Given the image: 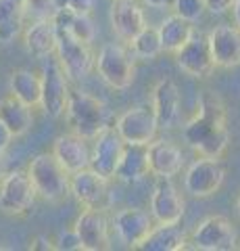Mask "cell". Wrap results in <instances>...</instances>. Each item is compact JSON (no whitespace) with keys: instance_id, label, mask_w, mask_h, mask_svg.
I'll return each instance as SVG.
<instances>
[{"instance_id":"obj_1","label":"cell","mask_w":240,"mask_h":251,"mask_svg":"<svg viewBox=\"0 0 240 251\" xmlns=\"http://www.w3.org/2000/svg\"><path fill=\"white\" fill-rule=\"evenodd\" d=\"M184 140L198 155L221 157L230 143L228 113L221 99L213 92L200 94L196 113L184 126Z\"/></svg>"},{"instance_id":"obj_30","label":"cell","mask_w":240,"mask_h":251,"mask_svg":"<svg viewBox=\"0 0 240 251\" xmlns=\"http://www.w3.org/2000/svg\"><path fill=\"white\" fill-rule=\"evenodd\" d=\"M130 46H131V54L142 61L159 57V54L163 52V42H161V36H159V27L146 25L140 34L130 42Z\"/></svg>"},{"instance_id":"obj_34","label":"cell","mask_w":240,"mask_h":251,"mask_svg":"<svg viewBox=\"0 0 240 251\" xmlns=\"http://www.w3.org/2000/svg\"><path fill=\"white\" fill-rule=\"evenodd\" d=\"M205 4H207L209 13L223 15V13H228L232 6H234V0H205Z\"/></svg>"},{"instance_id":"obj_17","label":"cell","mask_w":240,"mask_h":251,"mask_svg":"<svg viewBox=\"0 0 240 251\" xmlns=\"http://www.w3.org/2000/svg\"><path fill=\"white\" fill-rule=\"evenodd\" d=\"M209 44H211L215 67L232 69L240 65V27L238 25H215L209 31Z\"/></svg>"},{"instance_id":"obj_27","label":"cell","mask_w":240,"mask_h":251,"mask_svg":"<svg viewBox=\"0 0 240 251\" xmlns=\"http://www.w3.org/2000/svg\"><path fill=\"white\" fill-rule=\"evenodd\" d=\"M11 94L29 107H42V75L29 69H15L11 74Z\"/></svg>"},{"instance_id":"obj_22","label":"cell","mask_w":240,"mask_h":251,"mask_svg":"<svg viewBox=\"0 0 240 251\" xmlns=\"http://www.w3.org/2000/svg\"><path fill=\"white\" fill-rule=\"evenodd\" d=\"M153 107L163 128H174L180 117V90L174 80H159L153 88Z\"/></svg>"},{"instance_id":"obj_29","label":"cell","mask_w":240,"mask_h":251,"mask_svg":"<svg viewBox=\"0 0 240 251\" xmlns=\"http://www.w3.org/2000/svg\"><path fill=\"white\" fill-rule=\"evenodd\" d=\"M55 21H57V27L71 34L77 40L92 44L96 38V25L94 21L90 19V15H84V13H73V11H57L55 15Z\"/></svg>"},{"instance_id":"obj_12","label":"cell","mask_w":240,"mask_h":251,"mask_svg":"<svg viewBox=\"0 0 240 251\" xmlns=\"http://www.w3.org/2000/svg\"><path fill=\"white\" fill-rule=\"evenodd\" d=\"M175 63L186 75L190 77H207L213 72L215 61L209 44V36L196 34L175 52Z\"/></svg>"},{"instance_id":"obj_11","label":"cell","mask_w":240,"mask_h":251,"mask_svg":"<svg viewBox=\"0 0 240 251\" xmlns=\"http://www.w3.org/2000/svg\"><path fill=\"white\" fill-rule=\"evenodd\" d=\"M123 149H126V140L119 136L117 128H115V126H107V128L94 138L90 168L96 170L100 176L113 180L119 161H121Z\"/></svg>"},{"instance_id":"obj_6","label":"cell","mask_w":240,"mask_h":251,"mask_svg":"<svg viewBox=\"0 0 240 251\" xmlns=\"http://www.w3.org/2000/svg\"><path fill=\"white\" fill-rule=\"evenodd\" d=\"M159 117L154 113L153 105H138L121 113L115 122L119 136L128 145H151L157 138L159 130Z\"/></svg>"},{"instance_id":"obj_41","label":"cell","mask_w":240,"mask_h":251,"mask_svg":"<svg viewBox=\"0 0 240 251\" xmlns=\"http://www.w3.org/2000/svg\"><path fill=\"white\" fill-rule=\"evenodd\" d=\"M238 249H240V245H238Z\"/></svg>"},{"instance_id":"obj_3","label":"cell","mask_w":240,"mask_h":251,"mask_svg":"<svg viewBox=\"0 0 240 251\" xmlns=\"http://www.w3.org/2000/svg\"><path fill=\"white\" fill-rule=\"evenodd\" d=\"M65 115L71 130L88 140H94L109 126V109H107V105L100 99L82 90H71Z\"/></svg>"},{"instance_id":"obj_40","label":"cell","mask_w":240,"mask_h":251,"mask_svg":"<svg viewBox=\"0 0 240 251\" xmlns=\"http://www.w3.org/2000/svg\"><path fill=\"white\" fill-rule=\"evenodd\" d=\"M236 211H238V216H240V197H238V201H236Z\"/></svg>"},{"instance_id":"obj_14","label":"cell","mask_w":240,"mask_h":251,"mask_svg":"<svg viewBox=\"0 0 240 251\" xmlns=\"http://www.w3.org/2000/svg\"><path fill=\"white\" fill-rule=\"evenodd\" d=\"M82 239L84 251H105L109 249V218L103 207H86L73 224Z\"/></svg>"},{"instance_id":"obj_38","label":"cell","mask_w":240,"mask_h":251,"mask_svg":"<svg viewBox=\"0 0 240 251\" xmlns=\"http://www.w3.org/2000/svg\"><path fill=\"white\" fill-rule=\"evenodd\" d=\"M232 13H234V23L240 27V0H234V6H232Z\"/></svg>"},{"instance_id":"obj_5","label":"cell","mask_w":240,"mask_h":251,"mask_svg":"<svg viewBox=\"0 0 240 251\" xmlns=\"http://www.w3.org/2000/svg\"><path fill=\"white\" fill-rule=\"evenodd\" d=\"M69 75L61 65L59 57L50 54L44 61L42 67V109L50 117H61L67 113L69 103Z\"/></svg>"},{"instance_id":"obj_26","label":"cell","mask_w":240,"mask_h":251,"mask_svg":"<svg viewBox=\"0 0 240 251\" xmlns=\"http://www.w3.org/2000/svg\"><path fill=\"white\" fill-rule=\"evenodd\" d=\"M159 36H161V42H163V50L175 54L192 36H195V27H192V21L174 13L161 21Z\"/></svg>"},{"instance_id":"obj_25","label":"cell","mask_w":240,"mask_h":251,"mask_svg":"<svg viewBox=\"0 0 240 251\" xmlns=\"http://www.w3.org/2000/svg\"><path fill=\"white\" fill-rule=\"evenodd\" d=\"M188 243L186 234L177 224H159L151 230V234L144 239L140 249L144 251H182Z\"/></svg>"},{"instance_id":"obj_13","label":"cell","mask_w":240,"mask_h":251,"mask_svg":"<svg viewBox=\"0 0 240 251\" xmlns=\"http://www.w3.org/2000/svg\"><path fill=\"white\" fill-rule=\"evenodd\" d=\"M186 211L184 197L177 193L172 178H159L151 197V214L159 224H180Z\"/></svg>"},{"instance_id":"obj_31","label":"cell","mask_w":240,"mask_h":251,"mask_svg":"<svg viewBox=\"0 0 240 251\" xmlns=\"http://www.w3.org/2000/svg\"><path fill=\"white\" fill-rule=\"evenodd\" d=\"M172 9H174V13L180 15V17L195 23L207 13V4H205V0H174Z\"/></svg>"},{"instance_id":"obj_19","label":"cell","mask_w":240,"mask_h":251,"mask_svg":"<svg viewBox=\"0 0 240 251\" xmlns=\"http://www.w3.org/2000/svg\"><path fill=\"white\" fill-rule=\"evenodd\" d=\"M23 42H25L27 52L38 59H46L50 54H55L59 44V27L55 17L32 21L27 29L23 31Z\"/></svg>"},{"instance_id":"obj_10","label":"cell","mask_w":240,"mask_h":251,"mask_svg":"<svg viewBox=\"0 0 240 251\" xmlns=\"http://www.w3.org/2000/svg\"><path fill=\"white\" fill-rule=\"evenodd\" d=\"M55 54L59 57L61 65H63V69L71 80L86 77L92 72V67L96 65V59L92 57L90 44L77 40V38H73L63 29H59V44Z\"/></svg>"},{"instance_id":"obj_18","label":"cell","mask_w":240,"mask_h":251,"mask_svg":"<svg viewBox=\"0 0 240 251\" xmlns=\"http://www.w3.org/2000/svg\"><path fill=\"white\" fill-rule=\"evenodd\" d=\"M52 153L67 168L69 174H75L84 168H90L92 151L88 149V138L80 136L77 132L61 134L52 143Z\"/></svg>"},{"instance_id":"obj_16","label":"cell","mask_w":240,"mask_h":251,"mask_svg":"<svg viewBox=\"0 0 240 251\" xmlns=\"http://www.w3.org/2000/svg\"><path fill=\"white\" fill-rule=\"evenodd\" d=\"M71 195L86 207L105 209L109 199V178L100 176L92 168H84L71 174Z\"/></svg>"},{"instance_id":"obj_28","label":"cell","mask_w":240,"mask_h":251,"mask_svg":"<svg viewBox=\"0 0 240 251\" xmlns=\"http://www.w3.org/2000/svg\"><path fill=\"white\" fill-rule=\"evenodd\" d=\"M27 0H0V42H11L25 21Z\"/></svg>"},{"instance_id":"obj_8","label":"cell","mask_w":240,"mask_h":251,"mask_svg":"<svg viewBox=\"0 0 240 251\" xmlns=\"http://www.w3.org/2000/svg\"><path fill=\"white\" fill-rule=\"evenodd\" d=\"M223 178H226V170H223L219 157L200 155L198 159L186 170L184 188L192 197L205 199L219 191L223 184Z\"/></svg>"},{"instance_id":"obj_20","label":"cell","mask_w":240,"mask_h":251,"mask_svg":"<svg viewBox=\"0 0 240 251\" xmlns=\"http://www.w3.org/2000/svg\"><path fill=\"white\" fill-rule=\"evenodd\" d=\"M109 17L113 31L126 42H131L146 27L144 13L136 0H113Z\"/></svg>"},{"instance_id":"obj_39","label":"cell","mask_w":240,"mask_h":251,"mask_svg":"<svg viewBox=\"0 0 240 251\" xmlns=\"http://www.w3.org/2000/svg\"><path fill=\"white\" fill-rule=\"evenodd\" d=\"M4 176H6V172H4V159H2V153H0V182H2Z\"/></svg>"},{"instance_id":"obj_33","label":"cell","mask_w":240,"mask_h":251,"mask_svg":"<svg viewBox=\"0 0 240 251\" xmlns=\"http://www.w3.org/2000/svg\"><path fill=\"white\" fill-rule=\"evenodd\" d=\"M55 247L59 251H84L82 249V239H80V234L75 232V228L59 232V237L55 241Z\"/></svg>"},{"instance_id":"obj_21","label":"cell","mask_w":240,"mask_h":251,"mask_svg":"<svg viewBox=\"0 0 240 251\" xmlns=\"http://www.w3.org/2000/svg\"><path fill=\"white\" fill-rule=\"evenodd\" d=\"M149 163H151V174L157 178H174L182 172L184 166V155L182 149L172 140L165 138H154L149 145Z\"/></svg>"},{"instance_id":"obj_9","label":"cell","mask_w":240,"mask_h":251,"mask_svg":"<svg viewBox=\"0 0 240 251\" xmlns=\"http://www.w3.org/2000/svg\"><path fill=\"white\" fill-rule=\"evenodd\" d=\"M190 241L200 251H230L236 247V230L226 216H207L195 226Z\"/></svg>"},{"instance_id":"obj_4","label":"cell","mask_w":240,"mask_h":251,"mask_svg":"<svg viewBox=\"0 0 240 251\" xmlns=\"http://www.w3.org/2000/svg\"><path fill=\"white\" fill-rule=\"evenodd\" d=\"M96 72L115 90H126L136 75L134 59L121 44H105L96 54Z\"/></svg>"},{"instance_id":"obj_2","label":"cell","mask_w":240,"mask_h":251,"mask_svg":"<svg viewBox=\"0 0 240 251\" xmlns=\"http://www.w3.org/2000/svg\"><path fill=\"white\" fill-rule=\"evenodd\" d=\"M27 174L36 186L38 197L48 203H61L71 193V174L61 163L55 153L36 155L27 166Z\"/></svg>"},{"instance_id":"obj_35","label":"cell","mask_w":240,"mask_h":251,"mask_svg":"<svg viewBox=\"0 0 240 251\" xmlns=\"http://www.w3.org/2000/svg\"><path fill=\"white\" fill-rule=\"evenodd\" d=\"M29 249H32V251H52V249H57V247H55V243L46 237V234H38V237L32 241Z\"/></svg>"},{"instance_id":"obj_24","label":"cell","mask_w":240,"mask_h":251,"mask_svg":"<svg viewBox=\"0 0 240 251\" xmlns=\"http://www.w3.org/2000/svg\"><path fill=\"white\" fill-rule=\"evenodd\" d=\"M34 107L25 105L23 100H19L15 94H9L6 99L0 100V120H2L9 130L15 136L27 134L29 128L34 126Z\"/></svg>"},{"instance_id":"obj_32","label":"cell","mask_w":240,"mask_h":251,"mask_svg":"<svg viewBox=\"0 0 240 251\" xmlns=\"http://www.w3.org/2000/svg\"><path fill=\"white\" fill-rule=\"evenodd\" d=\"M52 4H55L57 11H73V13L90 15L96 0H52Z\"/></svg>"},{"instance_id":"obj_36","label":"cell","mask_w":240,"mask_h":251,"mask_svg":"<svg viewBox=\"0 0 240 251\" xmlns=\"http://www.w3.org/2000/svg\"><path fill=\"white\" fill-rule=\"evenodd\" d=\"M15 138V134L9 130V126H6L2 120H0V153H4L6 149H9L11 140Z\"/></svg>"},{"instance_id":"obj_23","label":"cell","mask_w":240,"mask_h":251,"mask_svg":"<svg viewBox=\"0 0 240 251\" xmlns=\"http://www.w3.org/2000/svg\"><path fill=\"white\" fill-rule=\"evenodd\" d=\"M151 174V163H149V145H128L123 149L121 161L115 172V178L121 182L134 184Z\"/></svg>"},{"instance_id":"obj_15","label":"cell","mask_w":240,"mask_h":251,"mask_svg":"<svg viewBox=\"0 0 240 251\" xmlns=\"http://www.w3.org/2000/svg\"><path fill=\"white\" fill-rule=\"evenodd\" d=\"M153 214L144 211L140 207H126L119 209L113 218V228L117 232L121 243H126L131 249H140L144 239L154 228Z\"/></svg>"},{"instance_id":"obj_7","label":"cell","mask_w":240,"mask_h":251,"mask_svg":"<svg viewBox=\"0 0 240 251\" xmlns=\"http://www.w3.org/2000/svg\"><path fill=\"white\" fill-rule=\"evenodd\" d=\"M36 186L27 172H9L0 182V211L6 216H23L36 201Z\"/></svg>"},{"instance_id":"obj_37","label":"cell","mask_w":240,"mask_h":251,"mask_svg":"<svg viewBox=\"0 0 240 251\" xmlns=\"http://www.w3.org/2000/svg\"><path fill=\"white\" fill-rule=\"evenodd\" d=\"M142 2L153 6V9H167V6H174V0H142Z\"/></svg>"}]
</instances>
